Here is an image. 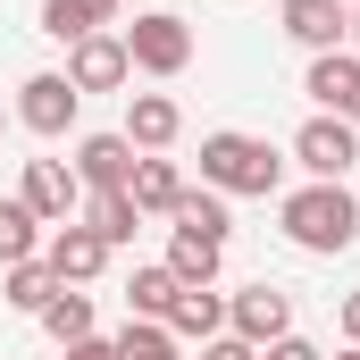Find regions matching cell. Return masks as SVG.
I'll return each instance as SVG.
<instances>
[{
  "mask_svg": "<svg viewBox=\"0 0 360 360\" xmlns=\"http://www.w3.org/2000/svg\"><path fill=\"white\" fill-rule=\"evenodd\" d=\"M201 360H260V352H252L243 335H210V344H201Z\"/></svg>",
  "mask_w": 360,
  "mask_h": 360,
  "instance_id": "obj_27",
  "label": "cell"
},
{
  "mask_svg": "<svg viewBox=\"0 0 360 360\" xmlns=\"http://www.w3.org/2000/svg\"><path fill=\"white\" fill-rule=\"evenodd\" d=\"M176 226H184V235H210V243H226V235H235V218H226V193H210V184H184Z\"/></svg>",
  "mask_w": 360,
  "mask_h": 360,
  "instance_id": "obj_22",
  "label": "cell"
},
{
  "mask_svg": "<svg viewBox=\"0 0 360 360\" xmlns=\"http://www.w3.org/2000/svg\"><path fill=\"white\" fill-rule=\"evenodd\" d=\"M160 327H168L176 344H210V335H226V293H218V285H184L176 310H168Z\"/></svg>",
  "mask_w": 360,
  "mask_h": 360,
  "instance_id": "obj_15",
  "label": "cell"
},
{
  "mask_svg": "<svg viewBox=\"0 0 360 360\" xmlns=\"http://www.w3.org/2000/svg\"><path fill=\"white\" fill-rule=\"evenodd\" d=\"M76 109H84V92L68 84V68H42V76L17 84V126L42 134V143H59V134L76 126Z\"/></svg>",
  "mask_w": 360,
  "mask_h": 360,
  "instance_id": "obj_5",
  "label": "cell"
},
{
  "mask_svg": "<svg viewBox=\"0 0 360 360\" xmlns=\"http://www.w3.org/2000/svg\"><path fill=\"white\" fill-rule=\"evenodd\" d=\"M293 160H302L310 184H344L360 168V126H352V117H327V109L302 117V126H293Z\"/></svg>",
  "mask_w": 360,
  "mask_h": 360,
  "instance_id": "obj_4",
  "label": "cell"
},
{
  "mask_svg": "<svg viewBox=\"0 0 360 360\" xmlns=\"http://www.w3.org/2000/svg\"><path fill=\"white\" fill-rule=\"evenodd\" d=\"M276 226H285L293 252L335 260V252L360 243V201H352V184H293V193H276Z\"/></svg>",
  "mask_w": 360,
  "mask_h": 360,
  "instance_id": "obj_1",
  "label": "cell"
},
{
  "mask_svg": "<svg viewBox=\"0 0 360 360\" xmlns=\"http://www.w3.org/2000/svg\"><path fill=\"white\" fill-rule=\"evenodd\" d=\"M42 235H51V226H42V218H34V210H25V201L8 193V201H0V269L34 260V252H42Z\"/></svg>",
  "mask_w": 360,
  "mask_h": 360,
  "instance_id": "obj_21",
  "label": "cell"
},
{
  "mask_svg": "<svg viewBox=\"0 0 360 360\" xmlns=\"http://www.w3.org/2000/svg\"><path fill=\"white\" fill-rule=\"evenodd\" d=\"M218 260H226V243L168 226V276H176V285H218Z\"/></svg>",
  "mask_w": 360,
  "mask_h": 360,
  "instance_id": "obj_17",
  "label": "cell"
},
{
  "mask_svg": "<svg viewBox=\"0 0 360 360\" xmlns=\"http://www.w3.org/2000/svg\"><path fill=\"white\" fill-rule=\"evenodd\" d=\"M17 201H25L42 226H68V218L84 210V184H76V168H68V160H25V184H17Z\"/></svg>",
  "mask_w": 360,
  "mask_h": 360,
  "instance_id": "obj_7",
  "label": "cell"
},
{
  "mask_svg": "<svg viewBox=\"0 0 360 360\" xmlns=\"http://www.w3.org/2000/svg\"><path fill=\"white\" fill-rule=\"evenodd\" d=\"M260 360H327V352H319L310 335H276V344H269V352H260Z\"/></svg>",
  "mask_w": 360,
  "mask_h": 360,
  "instance_id": "obj_26",
  "label": "cell"
},
{
  "mask_svg": "<svg viewBox=\"0 0 360 360\" xmlns=\"http://www.w3.org/2000/svg\"><path fill=\"white\" fill-rule=\"evenodd\" d=\"M352 51H360V8H352Z\"/></svg>",
  "mask_w": 360,
  "mask_h": 360,
  "instance_id": "obj_31",
  "label": "cell"
},
{
  "mask_svg": "<svg viewBox=\"0 0 360 360\" xmlns=\"http://www.w3.org/2000/svg\"><path fill=\"white\" fill-rule=\"evenodd\" d=\"M42 260H51L59 285H92V276L109 269V243L92 235L84 218H68V226H51V235H42Z\"/></svg>",
  "mask_w": 360,
  "mask_h": 360,
  "instance_id": "obj_10",
  "label": "cell"
},
{
  "mask_svg": "<svg viewBox=\"0 0 360 360\" xmlns=\"http://www.w3.org/2000/svg\"><path fill=\"white\" fill-rule=\"evenodd\" d=\"M201 184L226 193V201H269L276 184H285V160H276L269 134H235V126H218V134H201Z\"/></svg>",
  "mask_w": 360,
  "mask_h": 360,
  "instance_id": "obj_2",
  "label": "cell"
},
{
  "mask_svg": "<svg viewBox=\"0 0 360 360\" xmlns=\"http://www.w3.org/2000/svg\"><path fill=\"white\" fill-rule=\"evenodd\" d=\"M134 151H168L184 134V109L168 101V92H126V126H117Z\"/></svg>",
  "mask_w": 360,
  "mask_h": 360,
  "instance_id": "obj_13",
  "label": "cell"
},
{
  "mask_svg": "<svg viewBox=\"0 0 360 360\" xmlns=\"http://www.w3.org/2000/svg\"><path fill=\"white\" fill-rule=\"evenodd\" d=\"M42 335H51L59 352H68V344H84V335H92V293H84V285H59V293L42 302Z\"/></svg>",
  "mask_w": 360,
  "mask_h": 360,
  "instance_id": "obj_19",
  "label": "cell"
},
{
  "mask_svg": "<svg viewBox=\"0 0 360 360\" xmlns=\"http://www.w3.org/2000/svg\"><path fill=\"white\" fill-rule=\"evenodd\" d=\"M76 218H84V226L109 243V252H126V243H134V226H143L134 193H84V210H76Z\"/></svg>",
  "mask_w": 360,
  "mask_h": 360,
  "instance_id": "obj_16",
  "label": "cell"
},
{
  "mask_svg": "<svg viewBox=\"0 0 360 360\" xmlns=\"http://www.w3.org/2000/svg\"><path fill=\"white\" fill-rule=\"evenodd\" d=\"M76 17H84L92 34H109V25H117V17H126V0H76Z\"/></svg>",
  "mask_w": 360,
  "mask_h": 360,
  "instance_id": "obj_25",
  "label": "cell"
},
{
  "mask_svg": "<svg viewBox=\"0 0 360 360\" xmlns=\"http://www.w3.org/2000/svg\"><path fill=\"white\" fill-rule=\"evenodd\" d=\"M59 293V276H51V260L34 252V260H17V269H0V302L8 310H25V319H42V302Z\"/></svg>",
  "mask_w": 360,
  "mask_h": 360,
  "instance_id": "obj_20",
  "label": "cell"
},
{
  "mask_svg": "<svg viewBox=\"0 0 360 360\" xmlns=\"http://www.w3.org/2000/svg\"><path fill=\"white\" fill-rule=\"evenodd\" d=\"M176 276H168V260H143V269L126 276V319H168L176 310Z\"/></svg>",
  "mask_w": 360,
  "mask_h": 360,
  "instance_id": "obj_18",
  "label": "cell"
},
{
  "mask_svg": "<svg viewBox=\"0 0 360 360\" xmlns=\"http://www.w3.org/2000/svg\"><path fill=\"white\" fill-rule=\"evenodd\" d=\"M226 335H243L252 352H269L276 335H293V293L285 285H243V293H226Z\"/></svg>",
  "mask_w": 360,
  "mask_h": 360,
  "instance_id": "obj_6",
  "label": "cell"
},
{
  "mask_svg": "<svg viewBox=\"0 0 360 360\" xmlns=\"http://www.w3.org/2000/svg\"><path fill=\"white\" fill-rule=\"evenodd\" d=\"M335 360H360V352H352V344H344V352H335Z\"/></svg>",
  "mask_w": 360,
  "mask_h": 360,
  "instance_id": "obj_32",
  "label": "cell"
},
{
  "mask_svg": "<svg viewBox=\"0 0 360 360\" xmlns=\"http://www.w3.org/2000/svg\"><path fill=\"white\" fill-rule=\"evenodd\" d=\"M68 168H76L84 193H126V176H134V143H126V134H84Z\"/></svg>",
  "mask_w": 360,
  "mask_h": 360,
  "instance_id": "obj_11",
  "label": "cell"
},
{
  "mask_svg": "<svg viewBox=\"0 0 360 360\" xmlns=\"http://www.w3.org/2000/svg\"><path fill=\"white\" fill-rule=\"evenodd\" d=\"M126 193H134V210H143V218H176V201H184V168L168 160V151H134V176H126Z\"/></svg>",
  "mask_w": 360,
  "mask_h": 360,
  "instance_id": "obj_12",
  "label": "cell"
},
{
  "mask_svg": "<svg viewBox=\"0 0 360 360\" xmlns=\"http://www.w3.org/2000/svg\"><path fill=\"white\" fill-rule=\"evenodd\" d=\"M126 34V59H134V76H184L193 68V25H184L176 8H151V17H134V25H117Z\"/></svg>",
  "mask_w": 360,
  "mask_h": 360,
  "instance_id": "obj_3",
  "label": "cell"
},
{
  "mask_svg": "<svg viewBox=\"0 0 360 360\" xmlns=\"http://www.w3.org/2000/svg\"><path fill=\"white\" fill-rule=\"evenodd\" d=\"M68 84H76V92H117V84H134L126 34H84V42L68 51Z\"/></svg>",
  "mask_w": 360,
  "mask_h": 360,
  "instance_id": "obj_8",
  "label": "cell"
},
{
  "mask_svg": "<svg viewBox=\"0 0 360 360\" xmlns=\"http://www.w3.org/2000/svg\"><path fill=\"white\" fill-rule=\"evenodd\" d=\"M344 117H352V126H360V92H352V109H344Z\"/></svg>",
  "mask_w": 360,
  "mask_h": 360,
  "instance_id": "obj_30",
  "label": "cell"
},
{
  "mask_svg": "<svg viewBox=\"0 0 360 360\" xmlns=\"http://www.w3.org/2000/svg\"><path fill=\"white\" fill-rule=\"evenodd\" d=\"M276 25H285V34H293L310 59L352 42V8H344V0H285V8H276Z\"/></svg>",
  "mask_w": 360,
  "mask_h": 360,
  "instance_id": "obj_9",
  "label": "cell"
},
{
  "mask_svg": "<svg viewBox=\"0 0 360 360\" xmlns=\"http://www.w3.org/2000/svg\"><path fill=\"white\" fill-rule=\"evenodd\" d=\"M344 344L360 352V293H344Z\"/></svg>",
  "mask_w": 360,
  "mask_h": 360,
  "instance_id": "obj_29",
  "label": "cell"
},
{
  "mask_svg": "<svg viewBox=\"0 0 360 360\" xmlns=\"http://www.w3.org/2000/svg\"><path fill=\"white\" fill-rule=\"evenodd\" d=\"M42 34H51V42H68V51H76V42H84L92 25H84V17H76V0H42Z\"/></svg>",
  "mask_w": 360,
  "mask_h": 360,
  "instance_id": "obj_24",
  "label": "cell"
},
{
  "mask_svg": "<svg viewBox=\"0 0 360 360\" xmlns=\"http://www.w3.org/2000/svg\"><path fill=\"white\" fill-rule=\"evenodd\" d=\"M302 92H310L327 117H344V109H352V92H360V51H352V42H344V51H319V59H310V76H302Z\"/></svg>",
  "mask_w": 360,
  "mask_h": 360,
  "instance_id": "obj_14",
  "label": "cell"
},
{
  "mask_svg": "<svg viewBox=\"0 0 360 360\" xmlns=\"http://www.w3.org/2000/svg\"><path fill=\"white\" fill-rule=\"evenodd\" d=\"M117 360H184V344L160 327V319H126V335H117Z\"/></svg>",
  "mask_w": 360,
  "mask_h": 360,
  "instance_id": "obj_23",
  "label": "cell"
},
{
  "mask_svg": "<svg viewBox=\"0 0 360 360\" xmlns=\"http://www.w3.org/2000/svg\"><path fill=\"white\" fill-rule=\"evenodd\" d=\"M59 360H117V344H109V335H84V344H68Z\"/></svg>",
  "mask_w": 360,
  "mask_h": 360,
  "instance_id": "obj_28",
  "label": "cell"
}]
</instances>
